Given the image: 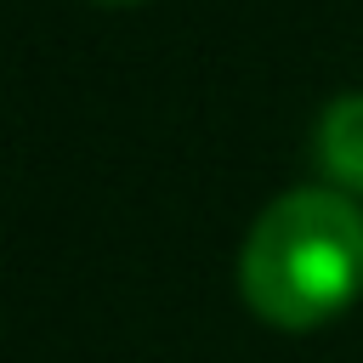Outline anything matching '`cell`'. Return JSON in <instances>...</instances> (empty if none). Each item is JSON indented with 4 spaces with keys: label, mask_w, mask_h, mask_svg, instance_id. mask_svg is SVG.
<instances>
[{
    "label": "cell",
    "mask_w": 363,
    "mask_h": 363,
    "mask_svg": "<svg viewBox=\"0 0 363 363\" xmlns=\"http://www.w3.org/2000/svg\"><path fill=\"white\" fill-rule=\"evenodd\" d=\"M312 153L340 193H363V91H340L318 113Z\"/></svg>",
    "instance_id": "obj_2"
},
{
    "label": "cell",
    "mask_w": 363,
    "mask_h": 363,
    "mask_svg": "<svg viewBox=\"0 0 363 363\" xmlns=\"http://www.w3.org/2000/svg\"><path fill=\"white\" fill-rule=\"evenodd\" d=\"M108 6H136V0H108Z\"/></svg>",
    "instance_id": "obj_3"
},
{
    "label": "cell",
    "mask_w": 363,
    "mask_h": 363,
    "mask_svg": "<svg viewBox=\"0 0 363 363\" xmlns=\"http://www.w3.org/2000/svg\"><path fill=\"white\" fill-rule=\"evenodd\" d=\"M244 306L272 329H318L363 295V210L340 187L272 199L238 255Z\"/></svg>",
    "instance_id": "obj_1"
}]
</instances>
